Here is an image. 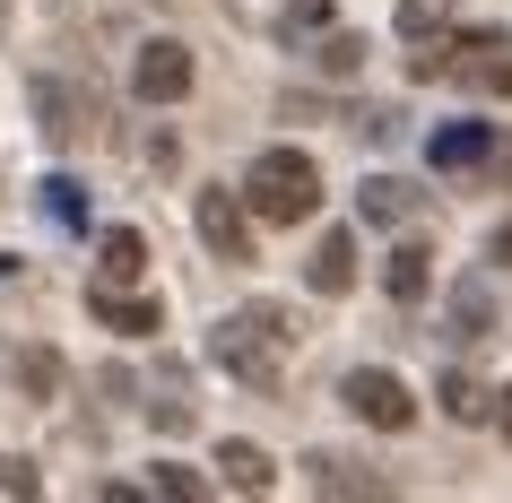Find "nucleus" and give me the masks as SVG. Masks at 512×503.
<instances>
[{"label":"nucleus","mask_w":512,"mask_h":503,"mask_svg":"<svg viewBox=\"0 0 512 503\" xmlns=\"http://www.w3.org/2000/svg\"><path fill=\"white\" fill-rule=\"evenodd\" d=\"M417 200H426V191H417V183H400V174H374V183L356 191L365 226H408V217H417Z\"/></svg>","instance_id":"obj_11"},{"label":"nucleus","mask_w":512,"mask_h":503,"mask_svg":"<svg viewBox=\"0 0 512 503\" xmlns=\"http://www.w3.org/2000/svg\"><path fill=\"white\" fill-rule=\"evenodd\" d=\"M243 200L261 226H296V217L322 209V165L304 157V148H261V157L243 165Z\"/></svg>","instance_id":"obj_2"},{"label":"nucleus","mask_w":512,"mask_h":503,"mask_svg":"<svg viewBox=\"0 0 512 503\" xmlns=\"http://www.w3.org/2000/svg\"><path fill=\"white\" fill-rule=\"evenodd\" d=\"M287 313L278 304H243V313H226L209 330V356L226 365V382H243V391H278L287 382Z\"/></svg>","instance_id":"obj_1"},{"label":"nucleus","mask_w":512,"mask_h":503,"mask_svg":"<svg viewBox=\"0 0 512 503\" xmlns=\"http://www.w3.org/2000/svg\"><path fill=\"white\" fill-rule=\"evenodd\" d=\"M417 79H469V87H495V96H512V35L478 27V35H452V44H426V53L408 61Z\"/></svg>","instance_id":"obj_3"},{"label":"nucleus","mask_w":512,"mask_h":503,"mask_svg":"<svg viewBox=\"0 0 512 503\" xmlns=\"http://www.w3.org/2000/svg\"><path fill=\"white\" fill-rule=\"evenodd\" d=\"M313 477H322V495H382L374 477H356L348 460H330V451H313Z\"/></svg>","instance_id":"obj_20"},{"label":"nucleus","mask_w":512,"mask_h":503,"mask_svg":"<svg viewBox=\"0 0 512 503\" xmlns=\"http://www.w3.org/2000/svg\"><path fill=\"white\" fill-rule=\"evenodd\" d=\"M313 61H322L330 79H356V70H365V44H356V35H313Z\"/></svg>","instance_id":"obj_18"},{"label":"nucleus","mask_w":512,"mask_h":503,"mask_svg":"<svg viewBox=\"0 0 512 503\" xmlns=\"http://www.w3.org/2000/svg\"><path fill=\"white\" fill-rule=\"evenodd\" d=\"M200 243H209L217 261H252V200L243 191H200Z\"/></svg>","instance_id":"obj_6"},{"label":"nucleus","mask_w":512,"mask_h":503,"mask_svg":"<svg viewBox=\"0 0 512 503\" xmlns=\"http://www.w3.org/2000/svg\"><path fill=\"white\" fill-rule=\"evenodd\" d=\"M35 105H44V139H53V148H70V139L87 131V122H79V105H70V87H53V79H44V87H35Z\"/></svg>","instance_id":"obj_16"},{"label":"nucleus","mask_w":512,"mask_h":503,"mask_svg":"<svg viewBox=\"0 0 512 503\" xmlns=\"http://www.w3.org/2000/svg\"><path fill=\"white\" fill-rule=\"evenodd\" d=\"M0 495H35V469H27V460H0Z\"/></svg>","instance_id":"obj_23"},{"label":"nucleus","mask_w":512,"mask_h":503,"mask_svg":"<svg viewBox=\"0 0 512 503\" xmlns=\"http://www.w3.org/2000/svg\"><path fill=\"white\" fill-rule=\"evenodd\" d=\"M217 469H226L235 495H270V486H278V460L261 443H226V451H217Z\"/></svg>","instance_id":"obj_12"},{"label":"nucleus","mask_w":512,"mask_h":503,"mask_svg":"<svg viewBox=\"0 0 512 503\" xmlns=\"http://www.w3.org/2000/svg\"><path fill=\"white\" fill-rule=\"evenodd\" d=\"M87 321H105V330H122V339H148V330H165V313H157V295L105 287V278H87Z\"/></svg>","instance_id":"obj_7"},{"label":"nucleus","mask_w":512,"mask_h":503,"mask_svg":"<svg viewBox=\"0 0 512 503\" xmlns=\"http://www.w3.org/2000/svg\"><path fill=\"white\" fill-rule=\"evenodd\" d=\"M426 157L443 165V174H460V165H486V157H495V122H443V131L426 139Z\"/></svg>","instance_id":"obj_9"},{"label":"nucleus","mask_w":512,"mask_h":503,"mask_svg":"<svg viewBox=\"0 0 512 503\" xmlns=\"http://www.w3.org/2000/svg\"><path fill=\"white\" fill-rule=\"evenodd\" d=\"M495 425H504V443H512V382L495 391Z\"/></svg>","instance_id":"obj_24"},{"label":"nucleus","mask_w":512,"mask_h":503,"mask_svg":"<svg viewBox=\"0 0 512 503\" xmlns=\"http://www.w3.org/2000/svg\"><path fill=\"white\" fill-rule=\"evenodd\" d=\"M304 287H313V295H348V287H356V235H348V226H330V235L313 243Z\"/></svg>","instance_id":"obj_8"},{"label":"nucleus","mask_w":512,"mask_h":503,"mask_svg":"<svg viewBox=\"0 0 512 503\" xmlns=\"http://www.w3.org/2000/svg\"><path fill=\"white\" fill-rule=\"evenodd\" d=\"M131 96H139V105H183V96H191V44L148 35L139 61H131Z\"/></svg>","instance_id":"obj_5"},{"label":"nucleus","mask_w":512,"mask_h":503,"mask_svg":"<svg viewBox=\"0 0 512 503\" xmlns=\"http://www.w3.org/2000/svg\"><path fill=\"white\" fill-rule=\"evenodd\" d=\"M44 209H53V226H87V200H79V183H44Z\"/></svg>","instance_id":"obj_22"},{"label":"nucleus","mask_w":512,"mask_h":503,"mask_svg":"<svg viewBox=\"0 0 512 503\" xmlns=\"http://www.w3.org/2000/svg\"><path fill=\"white\" fill-rule=\"evenodd\" d=\"M382 287L400 295V304H426V287H434V252H426V243H400V252H391V269H382Z\"/></svg>","instance_id":"obj_13"},{"label":"nucleus","mask_w":512,"mask_h":503,"mask_svg":"<svg viewBox=\"0 0 512 503\" xmlns=\"http://www.w3.org/2000/svg\"><path fill=\"white\" fill-rule=\"evenodd\" d=\"M278 35H287V44H313V35H330V0H287V9H278Z\"/></svg>","instance_id":"obj_17"},{"label":"nucleus","mask_w":512,"mask_h":503,"mask_svg":"<svg viewBox=\"0 0 512 503\" xmlns=\"http://www.w3.org/2000/svg\"><path fill=\"white\" fill-rule=\"evenodd\" d=\"M486 252H495V261H512V226H495V243H486Z\"/></svg>","instance_id":"obj_25"},{"label":"nucleus","mask_w":512,"mask_h":503,"mask_svg":"<svg viewBox=\"0 0 512 503\" xmlns=\"http://www.w3.org/2000/svg\"><path fill=\"white\" fill-rule=\"evenodd\" d=\"M139 269H148V235H139V226H105V235H96V278H105V287H131Z\"/></svg>","instance_id":"obj_10"},{"label":"nucleus","mask_w":512,"mask_h":503,"mask_svg":"<svg viewBox=\"0 0 512 503\" xmlns=\"http://www.w3.org/2000/svg\"><path fill=\"white\" fill-rule=\"evenodd\" d=\"M339 399H348V417L382 425V434H408V425H417V391H408L400 373H382V365H356L348 382H339Z\"/></svg>","instance_id":"obj_4"},{"label":"nucleus","mask_w":512,"mask_h":503,"mask_svg":"<svg viewBox=\"0 0 512 503\" xmlns=\"http://www.w3.org/2000/svg\"><path fill=\"white\" fill-rule=\"evenodd\" d=\"M443 18H452V0H400V35H417V44H426Z\"/></svg>","instance_id":"obj_21"},{"label":"nucleus","mask_w":512,"mask_h":503,"mask_svg":"<svg viewBox=\"0 0 512 503\" xmlns=\"http://www.w3.org/2000/svg\"><path fill=\"white\" fill-rule=\"evenodd\" d=\"M148 486H157L165 503H200V495H209V477L183 469V460H157V477H148Z\"/></svg>","instance_id":"obj_19"},{"label":"nucleus","mask_w":512,"mask_h":503,"mask_svg":"<svg viewBox=\"0 0 512 503\" xmlns=\"http://www.w3.org/2000/svg\"><path fill=\"white\" fill-rule=\"evenodd\" d=\"M434 399H443V417H452V425H486V417H495V391H478L469 373H443V391H434Z\"/></svg>","instance_id":"obj_15"},{"label":"nucleus","mask_w":512,"mask_h":503,"mask_svg":"<svg viewBox=\"0 0 512 503\" xmlns=\"http://www.w3.org/2000/svg\"><path fill=\"white\" fill-rule=\"evenodd\" d=\"M486 330H495V295H486V278L469 269L452 287V339H486Z\"/></svg>","instance_id":"obj_14"}]
</instances>
